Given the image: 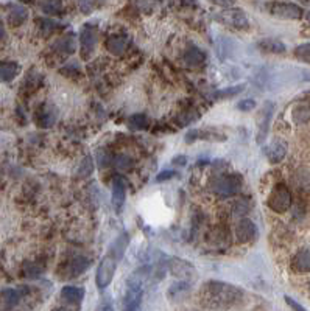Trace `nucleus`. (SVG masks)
I'll return each instance as SVG.
<instances>
[{"label": "nucleus", "mask_w": 310, "mask_h": 311, "mask_svg": "<svg viewBox=\"0 0 310 311\" xmlns=\"http://www.w3.org/2000/svg\"><path fill=\"white\" fill-rule=\"evenodd\" d=\"M199 296H201V302L204 306L220 311L235 306L245 297V292L235 285L218 280H209L203 285Z\"/></svg>", "instance_id": "obj_1"}, {"label": "nucleus", "mask_w": 310, "mask_h": 311, "mask_svg": "<svg viewBox=\"0 0 310 311\" xmlns=\"http://www.w3.org/2000/svg\"><path fill=\"white\" fill-rule=\"evenodd\" d=\"M143 280L145 274L142 272V269L133 272L130 279L126 280L125 294L122 299V311H139L143 297Z\"/></svg>", "instance_id": "obj_2"}, {"label": "nucleus", "mask_w": 310, "mask_h": 311, "mask_svg": "<svg viewBox=\"0 0 310 311\" xmlns=\"http://www.w3.org/2000/svg\"><path fill=\"white\" fill-rule=\"evenodd\" d=\"M212 192L220 198H229L240 192L242 189V176L240 174H220L215 176L211 182Z\"/></svg>", "instance_id": "obj_3"}, {"label": "nucleus", "mask_w": 310, "mask_h": 311, "mask_svg": "<svg viewBox=\"0 0 310 311\" xmlns=\"http://www.w3.org/2000/svg\"><path fill=\"white\" fill-rule=\"evenodd\" d=\"M122 260L119 257H116V255L113 252H106V255L101 259L98 268H97V272H95V285L98 289H105L108 288L109 285H111L113 279H114V274H116V269L119 266Z\"/></svg>", "instance_id": "obj_4"}, {"label": "nucleus", "mask_w": 310, "mask_h": 311, "mask_svg": "<svg viewBox=\"0 0 310 311\" xmlns=\"http://www.w3.org/2000/svg\"><path fill=\"white\" fill-rule=\"evenodd\" d=\"M291 201H293V198H291V192L288 190V187L285 184L279 182V184H276L275 187H273V190L270 192L267 204L273 212L284 213L291 207Z\"/></svg>", "instance_id": "obj_5"}, {"label": "nucleus", "mask_w": 310, "mask_h": 311, "mask_svg": "<svg viewBox=\"0 0 310 311\" xmlns=\"http://www.w3.org/2000/svg\"><path fill=\"white\" fill-rule=\"evenodd\" d=\"M90 266H92V260L83 257V255H78V257H74V259L67 260L66 263H63L57 272V276H60L64 280L75 279L81 276V274H84Z\"/></svg>", "instance_id": "obj_6"}, {"label": "nucleus", "mask_w": 310, "mask_h": 311, "mask_svg": "<svg viewBox=\"0 0 310 311\" xmlns=\"http://www.w3.org/2000/svg\"><path fill=\"white\" fill-rule=\"evenodd\" d=\"M97 34L98 28L95 24H84L80 33V50H81V59L87 61L94 54L95 45H97Z\"/></svg>", "instance_id": "obj_7"}, {"label": "nucleus", "mask_w": 310, "mask_h": 311, "mask_svg": "<svg viewBox=\"0 0 310 311\" xmlns=\"http://www.w3.org/2000/svg\"><path fill=\"white\" fill-rule=\"evenodd\" d=\"M270 13L273 16L279 17V19H287V21H298L302 17L304 10L296 5V4H290V2H276V4H270Z\"/></svg>", "instance_id": "obj_8"}, {"label": "nucleus", "mask_w": 310, "mask_h": 311, "mask_svg": "<svg viewBox=\"0 0 310 311\" xmlns=\"http://www.w3.org/2000/svg\"><path fill=\"white\" fill-rule=\"evenodd\" d=\"M167 268L170 271V274H173L175 277L181 279L182 282H189L190 279H193L196 276V269L192 263H189L187 260H181L178 257H172L167 262Z\"/></svg>", "instance_id": "obj_9"}, {"label": "nucleus", "mask_w": 310, "mask_h": 311, "mask_svg": "<svg viewBox=\"0 0 310 311\" xmlns=\"http://www.w3.org/2000/svg\"><path fill=\"white\" fill-rule=\"evenodd\" d=\"M223 24L234 27V28H246L248 27V17L240 8H228L222 10L220 16H218Z\"/></svg>", "instance_id": "obj_10"}, {"label": "nucleus", "mask_w": 310, "mask_h": 311, "mask_svg": "<svg viewBox=\"0 0 310 311\" xmlns=\"http://www.w3.org/2000/svg\"><path fill=\"white\" fill-rule=\"evenodd\" d=\"M57 117H58V111L57 107L51 106L50 103H44L38 107V111L34 114V120H36V125L39 128H50L53 126V123L57 121Z\"/></svg>", "instance_id": "obj_11"}, {"label": "nucleus", "mask_w": 310, "mask_h": 311, "mask_svg": "<svg viewBox=\"0 0 310 311\" xmlns=\"http://www.w3.org/2000/svg\"><path fill=\"white\" fill-rule=\"evenodd\" d=\"M273 112H275V103L271 101H265L262 106V112H261V121H259V133H257V143H264L268 131H270V123L273 118Z\"/></svg>", "instance_id": "obj_12"}, {"label": "nucleus", "mask_w": 310, "mask_h": 311, "mask_svg": "<svg viewBox=\"0 0 310 311\" xmlns=\"http://www.w3.org/2000/svg\"><path fill=\"white\" fill-rule=\"evenodd\" d=\"M256 235H257V227L251 221V219L243 218V219H240L239 223H237L235 236H237V240H239V243H248V241L256 238Z\"/></svg>", "instance_id": "obj_13"}, {"label": "nucleus", "mask_w": 310, "mask_h": 311, "mask_svg": "<svg viewBox=\"0 0 310 311\" xmlns=\"http://www.w3.org/2000/svg\"><path fill=\"white\" fill-rule=\"evenodd\" d=\"M126 199V182L122 176H116L113 179V206L116 212H120V209L125 204Z\"/></svg>", "instance_id": "obj_14"}, {"label": "nucleus", "mask_w": 310, "mask_h": 311, "mask_svg": "<svg viewBox=\"0 0 310 311\" xmlns=\"http://www.w3.org/2000/svg\"><path fill=\"white\" fill-rule=\"evenodd\" d=\"M267 159L271 162V163H279L285 154H287V143L282 142V140H275L273 143H270L268 146H265L264 150Z\"/></svg>", "instance_id": "obj_15"}, {"label": "nucleus", "mask_w": 310, "mask_h": 311, "mask_svg": "<svg viewBox=\"0 0 310 311\" xmlns=\"http://www.w3.org/2000/svg\"><path fill=\"white\" fill-rule=\"evenodd\" d=\"M195 140H212V142H223L226 137L214 130H192L186 134V142L192 143Z\"/></svg>", "instance_id": "obj_16"}, {"label": "nucleus", "mask_w": 310, "mask_h": 311, "mask_svg": "<svg viewBox=\"0 0 310 311\" xmlns=\"http://www.w3.org/2000/svg\"><path fill=\"white\" fill-rule=\"evenodd\" d=\"M291 269L296 274L310 272V247H304L296 252L293 260H291Z\"/></svg>", "instance_id": "obj_17"}, {"label": "nucleus", "mask_w": 310, "mask_h": 311, "mask_svg": "<svg viewBox=\"0 0 310 311\" xmlns=\"http://www.w3.org/2000/svg\"><path fill=\"white\" fill-rule=\"evenodd\" d=\"M8 24L17 27L22 25L28 19V10L21 4H10L8 7Z\"/></svg>", "instance_id": "obj_18"}, {"label": "nucleus", "mask_w": 310, "mask_h": 311, "mask_svg": "<svg viewBox=\"0 0 310 311\" xmlns=\"http://www.w3.org/2000/svg\"><path fill=\"white\" fill-rule=\"evenodd\" d=\"M126 47H128V36H126V34H111L106 39L108 51L116 54V56L122 54L126 50Z\"/></svg>", "instance_id": "obj_19"}, {"label": "nucleus", "mask_w": 310, "mask_h": 311, "mask_svg": "<svg viewBox=\"0 0 310 311\" xmlns=\"http://www.w3.org/2000/svg\"><path fill=\"white\" fill-rule=\"evenodd\" d=\"M61 299L69 305H80L84 299V289L80 286L67 285L61 289Z\"/></svg>", "instance_id": "obj_20"}, {"label": "nucleus", "mask_w": 310, "mask_h": 311, "mask_svg": "<svg viewBox=\"0 0 310 311\" xmlns=\"http://www.w3.org/2000/svg\"><path fill=\"white\" fill-rule=\"evenodd\" d=\"M53 48L58 50V51H63V53H67V54H72L77 48V41H75V34L70 33V34H63L61 38H58L53 44Z\"/></svg>", "instance_id": "obj_21"}, {"label": "nucleus", "mask_w": 310, "mask_h": 311, "mask_svg": "<svg viewBox=\"0 0 310 311\" xmlns=\"http://www.w3.org/2000/svg\"><path fill=\"white\" fill-rule=\"evenodd\" d=\"M182 59H184V63L187 66H192V67H198L201 66L206 59V53L198 48V47H189L186 51H184V56H182Z\"/></svg>", "instance_id": "obj_22"}, {"label": "nucleus", "mask_w": 310, "mask_h": 311, "mask_svg": "<svg viewBox=\"0 0 310 311\" xmlns=\"http://www.w3.org/2000/svg\"><path fill=\"white\" fill-rule=\"evenodd\" d=\"M19 70L21 67L17 63H0V81L2 83L13 81L19 75Z\"/></svg>", "instance_id": "obj_23"}, {"label": "nucleus", "mask_w": 310, "mask_h": 311, "mask_svg": "<svg viewBox=\"0 0 310 311\" xmlns=\"http://www.w3.org/2000/svg\"><path fill=\"white\" fill-rule=\"evenodd\" d=\"M259 48L265 53H273V54H282L287 50L284 42H281L279 39H273V38L262 39L259 42Z\"/></svg>", "instance_id": "obj_24"}, {"label": "nucleus", "mask_w": 310, "mask_h": 311, "mask_svg": "<svg viewBox=\"0 0 310 311\" xmlns=\"http://www.w3.org/2000/svg\"><path fill=\"white\" fill-rule=\"evenodd\" d=\"M243 89H245V84H237V86L225 87L222 90H218V92H215V98H218V100H228V98L237 97L239 94L243 92Z\"/></svg>", "instance_id": "obj_25"}, {"label": "nucleus", "mask_w": 310, "mask_h": 311, "mask_svg": "<svg viewBox=\"0 0 310 311\" xmlns=\"http://www.w3.org/2000/svg\"><path fill=\"white\" fill-rule=\"evenodd\" d=\"M2 300H4V303H5L8 308H11V306L17 305V303H19V300H21V294H19V291L11 289V288L4 289V292H2Z\"/></svg>", "instance_id": "obj_26"}, {"label": "nucleus", "mask_w": 310, "mask_h": 311, "mask_svg": "<svg viewBox=\"0 0 310 311\" xmlns=\"http://www.w3.org/2000/svg\"><path fill=\"white\" fill-rule=\"evenodd\" d=\"M128 123H130V126L133 128V130H145L147 125H148V118H147V115H143V114H134V115L130 117Z\"/></svg>", "instance_id": "obj_27"}, {"label": "nucleus", "mask_w": 310, "mask_h": 311, "mask_svg": "<svg viewBox=\"0 0 310 311\" xmlns=\"http://www.w3.org/2000/svg\"><path fill=\"white\" fill-rule=\"evenodd\" d=\"M295 56H296V59H299L305 64H310V42L298 45L295 48Z\"/></svg>", "instance_id": "obj_28"}, {"label": "nucleus", "mask_w": 310, "mask_h": 311, "mask_svg": "<svg viewBox=\"0 0 310 311\" xmlns=\"http://www.w3.org/2000/svg\"><path fill=\"white\" fill-rule=\"evenodd\" d=\"M114 165H116V168L120 170V171L128 170V168L133 167V159L128 157V156H123V154H122V156H117V157L114 159Z\"/></svg>", "instance_id": "obj_29"}, {"label": "nucleus", "mask_w": 310, "mask_h": 311, "mask_svg": "<svg viewBox=\"0 0 310 311\" xmlns=\"http://www.w3.org/2000/svg\"><path fill=\"white\" fill-rule=\"evenodd\" d=\"M39 7L45 14H57L61 10V2H50L48 0V2H41Z\"/></svg>", "instance_id": "obj_30"}, {"label": "nucleus", "mask_w": 310, "mask_h": 311, "mask_svg": "<svg viewBox=\"0 0 310 311\" xmlns=\"http://www.w3.org/2000/svg\"><path fill=\"white\" fill-rule=\"evenodd\" d=\"M39 28L44 36H48L57 30V22H53L50 19H39Z\"/></svg>", "instance_id": "obj_31"}, {"label": "nucleus", "mask_w": 310, "mask_h": 311, "mask_svg": "<svg viewBox=\"0 0 310 311\" xmlns=\"http://www.w3.org/2000/svg\"><path fill=\"white\" fill-rule=\"evenodd\" d=\"M92 170H94V162H92V159H90V157H86V159L83 160L81 168H80V176L87 177L90 173H92Z\"/></svg>", "instance_id": "obj_32"}, {"label": "nucleus", "mask_w": 310, "mask_h": 311, "mask_svg": "<svg viewBox=\"0 0 310 311\" xmlns=\"http://www.w3.org/2000/svg\"><path fill=\"white\" fill-rule=\"evenodd\" d=\"M254 107H256V101H254L252 98H245V100L237 103V109H240V111H243V112L252 111Z\"/></svg>", "instance_id": "obj_33"}, {"label": "nucleus", "mask_w": 310, "mask_h": 311, "mask_svg": "<svg viewBox=\"0 0 310 311\" xmlns=\"http://www.w3.org/2000/svg\"><path fill=\"white\" fill-rule=\"evenodd\" d=\"M24 271H25L27 277H38L39 274H41V269L38 266L33 265V263H28V262L24 265Z\"/></svg>", "instance_id": "obj_34"}, {"label": "nucleus", "mask_w": 310, "mask_h": 311, "mask_svg": "<svg viewBox=\"0 0 310 311\" xmlns=\"http://www.w3.org/2000/svg\"><path fill=\"white\" fill-rule=\"evenodd\" d=\"M95 311H114V305H113L111 297H109V296H108V297H103Z\"/></svg>", "instance_id": "obj_35"}, {"label": "nucleus", "mask_w": 310, "mask_h": 311, "mask_svg": "<svg viewBox=\"0 0 310 311\" xmlns=\"http://www.w3.org/2000/svg\"><path fill=\"white\" fill-rule=\"evenodd\" d=\"M285 303L291 308V311H307L301 303H298L295 299H291L290 296H285Z\"/></svg>", "instance_id": "obj_36"}, {"label": "nucleus", "mask_w": 310, "mask_h": 311, "mask_svg": "<svg viewBox=\"0 0 310 311\" xmlns=\"http://www.w3.org/2000/svg\"><path fill=\"white\" fill-rule=\"evenodd\" d=\"M173 177H176V171L164 170V171H161V173L156 176V180H158V182H164V180H169V179H173Z\"/></svg>", "instance_id": "obj_37"}, {"label": "nucleus", "mask_w": 310, "mask_h": 311, "mask_svg": "<svg viewBox=\"0 0 310 311\" xmlns=\"http://www.w3.org/2000/svg\"><path fill=\"white\" fill-rule=\"evenodd\" d=\"M5 36H7V30H5V25H4V22L0 21V41H2V39H5Z\"/></svg>", "instance_id": "obj_38"}, {"label": "nucleus", "mask_w": 310, "mask_h": 311, "mask_svg": "<svg viewBox=\"0 0 310 311\" xmlns=\"http://www.w3.org/2000/svg\"><path fill=\"white\" fill-rule=\"evenodd\" d=\"M51 311H70V309L66 308V306H57V308H53Z\"/></svg>", "instance_id": "obj_39"}, {"label": "nucleus", "mask_w": 310, "mask_h": 311, "mask_svg": "<svg viewBox=\"0 0 310 311\" xmlns=\"http://www.w3.org/2000/svg\"><path fill=\"white\" fill-rule=\"evenodd\" d=\"M305 17H307V21H308V24H310V11H307V14H305Z\"/></svg>", "instance_id": "obj_40"}]
</instances>
